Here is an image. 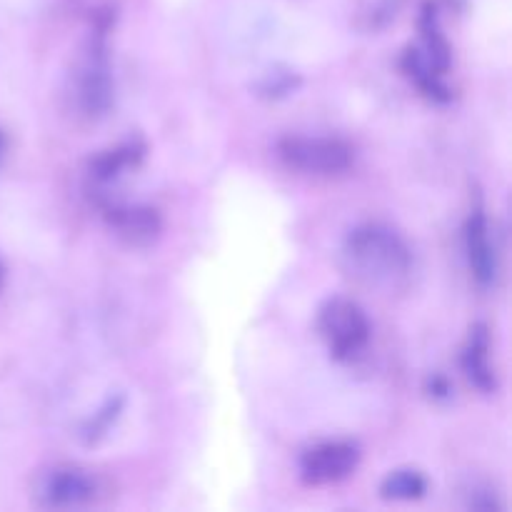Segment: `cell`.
I'll use <instances>...</instances> for the list:
<instances>
[{
	"mask_svg": "<svg viewBox=\"0 0 512 512\" xmlns=\"http://www.w3.org/2000/svg\"><path fill=\"white\" fill-rule=\"evenodd\" d=\"M0 153H3V133H0Z\"/></svg>",
	"mask_w": 512,
	"mask_h": 512,
	"instance_id": "obj_14",
	"label": "cell"
},
{
	"mask_svg": "<svg viewBox=\"0 0 512 512\" xmlns=\"http://www.w3.org/2000/svg\"><path fill=\"white\" fill-rule=\"evenodd\" d=\"M105 220L115 230L118 238H123L128 245L143 248L150 245L160 235V215L150 205H130V203H105L103 205Z\"/></svg>",
	"mask_w": 512,
	"mask_h": 512,
	"instance_id": "obj_9",
	"label": "cell"
},
{
	"mask_svg": "<svg viewBox=\"0 0 512 512\" xmlns=\"http://www.w3.org/2000/svg\"><path fill=\"white\" fill-rule=\"evenodd\" d=\"M465 258H468V268L473 273V278L478 280V285L490 288L498 280V248H495L493 228H490L488 213L483 210V205H475L470 218L465 220Z\"/></svg>",
	"mask_w": 512,
	"mask_h": 512,
	"instance_id": "obj_8",
	"label": "cell"
},
{
	"mask_svg": "<svg viewBox=\"0 0 512 512\" xmlns=\"http://www.w3.org/2000/svg\"><path fill=\"white\" fill-rule=\"evenodd\" d=\"M0 285H3V265H0Z\"/></svg>",
	"mask_w": 512,
	"mask_h": 512,
	"instance_id": "obj_15",
	"label": "cell"
},
{
	"mask_svg": "<svg viewBox=\"0 0 512 512\" xmlns=\"http://www.w3.org/2000/svg\"><path fill=\"white\" fill-rule=\"evenodd\" d=\"M453 53H450L448 38L440 30V18L435 5H425L420 15V45L408 48L403 55V73L418 85L425 98L435 103L450 100V88L445 85Z\"/></svg>",
	"mask_w": 512,
	"mask_h": 512,
	"instance_id": "obj_3",
	"label": "cell"
},
{
	"mask_svg": "<svg viewBox=\"0 0 512 512\" xmlns=\"http://www.w3.org/2000/svg\"><path fill=\"white\" fill-rule=\"evenodd\" d=\"M428 493V478L415 468H398L385 475L380 483V498L395 500V503H410L420 500Z\"/></svg>",
	"mask_w": 512,
	"mask_h": 512,
	"instance_id": "obj_12",
	"label": "cell"
},
{
	"mask_svg": "<svg viewBox=\"0 0 512 512\" xmlns=\"http://www.w3.org/2000/svg\"><path fill=\"white\" fill-rule=\"evenodd\" d=\"M143 158V148L138 143H125L118 148L108 150V153L98 155V158L90 163V178L95 183H110V180L120 178L125 170L135 168Z\"/></svg>",
	"mask_w": 512,
	"mask_h": 512,
	"instance_id": "obj_11",
	"label": "cell"
},
{
	"mask_svg": "<svg viewBox=\"0 0 512 512\" xmlns=\"http://www.w3.org/2000/svg\"><path fill=\"white\" fill-rule=\"evenodd\" d=\"M70 105L85 120H100L108 115L115 98L113 63L105 28H95L85 40L70 73Z\"/></svg>",
	"mask_w": 512,
	"mask_h": 512,
	"instance_id": "obj_2",
	"label": "cell"
},
{
	"mask_svg": "<svg viewBox=\"0 0 512 512\" xmlns=\"http://www.w3.org/2000/svg\"><path fill=\"white\" fill-rule=\"evenodd\" d=\"M358 463V445L348 440H325L300 455V478L313 488L338 485L355 473Z\"/></svg>",
	"mask_w": 512,
	"mask_h": 512,
	"instance_id": "obj_7",
	"label": "cell"
},
{
	"mask_svg": "<svg viewBox=\"0 0 512 512\" xmlns=\"http://www.w3.org/2000/svg\"><path fill=\"white\" fill-rule=\"evenodd\" d=\"M120 410H123V398L108 400V405H105L103 410H98V415H95V418L90 420V423L83 428L85 443H88V445L98 443V440L103 438L105 433H108L110 425L115 423V418L120 415Z\"/></svg>",
	"mask_w": 512,
	"mask_h": 512,
	"instance_id": "obj_13",
	"label": "cell"
},
{
	"mask_svg": "<svg viewBox=\"0 0 512 512\" xmlns=\"http://www.w3.org/2000/svg\"><path fill=\"white\" fill-rule=\"evenodd\" d=\"M490 350L493 348H490L488 325H473L463 345V353H460V368H463L468 383L485 395L498 390V373L490 360Z\"/></svg>",
	"mask_w": 512,
	"mask_h": 512,
	"instance_id": "obj_10",
	"label": "cell"
},
{
	"mask_svg": "<svg viewBox=\"0 0 512 512\" xmlns=\"http://www.w3.org/2000/svg\"><path fill=\"white\" fill-rule=\"evenodd\" d=\"M318 333L330 355L340 363H348L368 348L373 328L358 303L350 298H330L318 310Z\"/></svg>",
	"mask_w": 512,
	"mask_h": 512,
	"instance_id": "obj_5",
	"label": "cell"
},
{
	"mask_svg": "<svg viewBox=\"0 0 512 512\" xmlns=\"http://www.w3.org/2000/svg\"><path fill=\"white\" fill-rule=\"evenodd\" d=\"M343 263L358 283L378 290H395L413 270V250L390 225L363 223L345 238Z\"/></svg>",
	"mask_w": 512,
	"mask_h": 512,
	"instance_id": "obj_1",
	"label": "cell"
},
{
	"mask_svg": "<svg viewBox=\"0 0 512 512\" xmlns=\"http://www.w3.org/2000/svg\"><path fill=\"white\" fill-rule=\"evenodd\" d=\"M98 475L80 465H53L35 478L33 498L40 508L75 510L93 505L100 498Z\"/></svg>",
	"mask_w": 512,
	"mask_h": 512,
	"instance_id": "obj_6",
	"label": "cell"
},
{
	"mask_svg": "<svg viewBox=\"0 0 512 512\" xmlns=\"http://www.w3.org/2000/svg\"><path fill=\"white\" fill-rule=\"evenodd\" d=\"M278 158L288 170L315 178H333L353 168L355 148L330 135H285L278 140Z\"/></svg>",
	"mask_w": 512,
	"mask_h": 512,
	"instance_id": "obj_4",
	"label": "cell"
}]
</instances>
